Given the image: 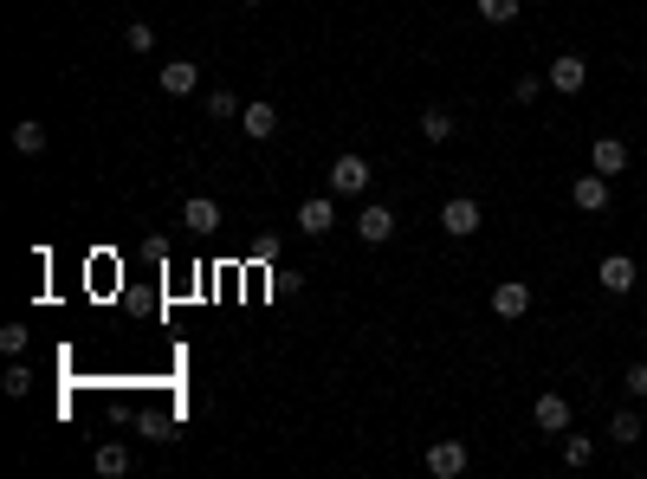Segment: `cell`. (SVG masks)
Wrapping results in <instances>:
<instances>
[{
  "instance_id": "obj_2",
  "label": "cell",
  "mask_w": 647,
  "mask_h": 479,
  "mask_svg": "<svg viewBox=\"0 0 647 479\" xmlns=\"http://www.w3.org/2000/svg\"><path fill=\"white\" fill-rule=\"evenodd\" d=\"M486 305H492V318L518 324V318L531 311V285H525V279H499V285H492V298H486Z\"/></svg>"
},
{
  "instance_id": "obj_8",
  "label": "cell",
  "mask_w": 647,
  "mask_h": 479,
  "mask_svg": "<svg viewBox=\"0 0 647 479\" xmlns=\"http://www.w3.org/2000/svg\"><path fill=\"white\" fill-rule=\"evenodd\" d=\"M466 467H473L466 441H434V447H428V473H434V479H460Z\"/></svg>"
},
{
  "instance_id": "obj_9",
  "label": "cell",
  "mask_w": 647,
  "mask_h": 479,
  "mask_svg": "<svg viewBox=\"0 0 647 479\" xmlns=\"http://www.w3.org/2000/svg\"><path fill=\"white\" fill-rule=\"evenodd\" d=\"M350 227H356V240H363V246H382V240L395 234V208H382V201H369V208L356 214Z\"/></svg>"
},
{
  "instance_id": "obj_24",
  "label": "cell",
  "mask_w": 647,
  "mask_h": 479,
  "mask_svg": "<svg viewBox=\"0 0 647 479\" xmlns=\"http://www.w3.org/2000/svg\"><path fill=\"white\" fill-rule=\"evenodd\" d=\"M26 337H33L26 324H7V331H0V350H7V357H26Z\"/></svg>"
},
{
  "instance_id": "obj_11",
  "label": "cell",
  "mask_w": 647,
  "mask_h": 479,
  "mask_svg": "<svg viewBox=\"0 0 647 479\" xmlns=\"http://www.w3.org/2000/svg\"><path fill=\"white\" fill-rule=\"evenodd\" d=\"M589 169L622 175L628 169V143H622V136H596V143H589Z\"/></svg>"
},
{
  "instance_id": "obj_4",
  "label": "cell",
  "mask_w": 647,
  "mask_h": 479,
  "mask_svg": "<svg viewBox=\"0 0 647 479\" xmlns=\"http://www.w3.org/2000/svg\"><path fill=\"white\" fill-rule=\"evenodd\" d=\"M479 221H486V214H479V201H473V195H447V208H440V227H447L453 240L479 234Z\"/></svg>"
},
{
  "instance_id": "obj_13",
  "label": "cell",
  "mask_w": 647,
  "mask_h": 479,
  "mask_svg": "<svg viewBox=\"0 0 647 479\" xmlns=\"http://www.w3.org/2000/svg\"><path fill=\"white\" fill-rule=\"evenodd\" d=\"M240 130H246V136H253V143H266V136H272V130H279V111H272V104H266V98H259V104H246V111H240Z\"/></svg>"
},
{
  "instance_id": "obj_25",
  "label": "cell",
  "mask_w": 647,
  "mask_h": 479,
  "mask_svg": "<svg viewBox=\"0 0 647 479\" xmlns=\"http://www.w3.org/2000/svg\"><path fill=\"white\" fill-rule=\"evenodd\" d=\"M622 389L635 395V402H647V363H628V376H622Z\"/></svg>"
},
{
  "instance_id": "obj_20",
  "label": "cell",
  "mask_w": 647,
  "mask_h": 479,
  "mask_svg": "<svg viewBox=\"0 0 647 479\" xmlns=\"http://www.w3.org/2000/svg\"><path fill=\"white\" fill-rule=\"evenodd\" d=\"M518 13H525V0H479V20H492V26H512Z\"/></svg>"
},
{
  "instance_id": "obj_7",
  "label": "cell",
  "mask_w": 647,
  "mask_h": 479,
  "mask_svg": "<svg viewBox=\"0 0 647 479\" xmlns=\"http://www.w3.org/2000/svg\"><path fill=\"white\" fill-rule=\"evenodd\" d=\"M544 85H557L563 98H576V91L589 85V65L576 59V52H557V59H550V72H544Z\"/></svg>"
},
{
  "instance_id": "obj_12",
  "label": "cell",
  "mask_w": 647,
  "mask_h": 479,
  "mask_svg": "<svg viewBox=\"0 0 647 479\" xmlns=\"http://www.w3.org/2000/svg\"><path fill=\"white\" fill-rule=\"evenodd\" d=\"M195 85H201L195 59H169V65H162V91H169V98H188Z\"/></svg>"
},
{
  "instance_id": "obj_15",
  "label": "cell",
  "mask_w": 647,
  "mask_h": 479,
  "mask_svg": "<svg viewBox=\"0 0 647 479\" xmlns=\"http://www.w3.org/2000/svg\"><path fill=\"white\" fill-rule=\"evenodd\" d=\"M91 473H104V479H123V473H130V447H123V441H104L98 454H91Z\"/></svg>"
},
{
  "instance_id": "obj_1",
  "label": "cell",
  "mask_w": 647,
  "mask_h": 479,
  "mask_svg": "<svg viewBox=\"0 0 647 479\" xmlns=\"http://www.w3.org/2000/svg\"><path fill=\"white\" fill-rule=\"evenodd\" d=\"M324 182H330V195H369V182H376V169H369V156H356V149H343V156L337 162H330V175H324Z\"/></svg>"
},
{
  "instance_id": "obj_19",
  "label": "cell",
  "mask_w": 647,
  "mask_h": 479,
  "mask_svg": "<svg viewBox=\"0 0 647 479\" xmlns=\"http://www.w3.org/2000/svg\"><path fill=\"white\" fill-rule=\"evenodd\" d=\"M589 460H596V441H583V434L563 428V467H589Z\"/></svg>"
},
{
  "instance_id": "obj_3",
  "label": "cell",
  "mask_w": 647,
  "mask_h": 479,
  "mask_svg": "<svg viewBox=\"0 0 647 479\" xmlns=\"http://www.w3.org/2000/svg\"><path fill=\"white\" fill-rule=\"evenodd\" d=\"M330 227H337V195H311V201H298V234L324 240Z\"/></svg>"
},
{
  "instance_id": "obj_17",
  "label": "cell",
  "mask_w": 647,
  "mask_h": 479,
  "mask_svg": "<svg viewBox=\"0 0 647 479\" xmlns=\"http://www.w3.org/2000/svg\"><path fill=\"white\" fill-rule=\"evenodd\" d=\"M609 441L615 447H635L641 441V415H635V408H615V415H609Z\"/></svg>"
},
{
  "instance_id": "obj_10",
  "label": "cell",
  "mask_w": 647,
  "mask_h": 479,
  "mask_svg": "<svg viewBox=\"0 0 647 479\" xmlns=\"http://www.w3.org/2000/svg\"><path fill=\"white\" fill-rule=\"evenodd\" d=\"M531 421H538L544 434H563L570 428V395H557V389H544L538 402H531Z\"/></svg>"
},
{
  "instance_id": "obj_6",
  "label": "cell",
  "mask_w": 647,
  "mask_h": 479,
  "mask_svg": "<svg viewBox=\"0 0 647 479\" xmlns=\"http://www.w3.org/2000/svg\"><path fill=\"white\" fill-rule=\"evenodd\" d=\"M596 279H602V292H609V298H628L641 272H635V259H628V253H609V259L596 266Z\"/></svg>"
},
{
  "instance_id": "obj_14",
  "label": "cell",
  "mask_w": 647,
  "mask_h": 479,
  "mask_svg": "<svg viewBox=\"0 0 647 479\" xmlns=\"http://www.w3.org/2000/svg\"><path fill=\"white\" fill-rule=\"evenodd\" d=\"M182 227H195V234H214V227H220V201H208V195H188Z\"/></svg>"
},
{
  "instance_id": "obj_21",
  "label": "cell",
  "mask_w": 647,
  "mask_h": 479,
  "mask_svg": "<svg viewBox=\"0 0 647 479\" xmlns=\"http://www.w3.org/2000/svg\"><path fill=\"white\" fill-rule=\"evenodd\" d=\"M123 46H130V52H156V26H149V20H130V26H123Z\"/></svg>"
},
{
  "instance_id": "obj_5",
  "label": "cell",
  "mask_w": 647,
  "mask_h": 479,
  "mask_svg": "<svg viewBox=\"0 0 647 479\" xmlns=\"http://www.w3.org/2000/svg\"><path fill=\"white\" fill-rule=\"evenodd\" d=\"M609 182H615V175H602V169L576 175V182H570V201H576L583 214H602V208H609Z\"/></svg>"
},
{
  "instance_id": "obj_26",
  "label": "cell",
  "mask_w": 647,
  "mask_h": 479,
  "mask_svg": "<svg viewBox=\"0 0 647 479\" xmlns=\"http://www.w3.org/2000/svg\"><path fill=\"white\" fill-rule=\"evenodd\" d=\"M538 91H544V78H518L512 98H518V104H538Z\"/></svg>"
},
{
  "instance_id": "obj_27",
  "label": "cell",
  "mask_w": 647,
  "mask_h": 479,
  "mask_svg": "<svg viewBox=\"0 0 647 479\" xmlns=\"http://www.w3.org/2000/svg\"><path fill=\"white\" fill-rule=\"evenodd\" d=\"M240 7H266V0H240Z\"/></svg>"
},
{
  "instance_id": "obj_22",
  "label": "cell",
  "mask_w": 647,
  "mask_h": 479,
  "mask_svg": "<svg viewBox=\"0 0 647 479\" xmlns=\"http://www.w3.org/2000/svg\"><path fill=\"white\" fill-rule=\"evenodd\" d=\"M208 117L214 123H233V117H240V98H233V91H208Z\"/></svg>"
},
{
  "instance_id": "obj_16",
  "label": "cell",
  "mask_w": 647,
  "mask_h": 479,
  "mask_svg": "<svg viewBox=\"0 0 647 479\" xmlns=\"http://www.w3.org/2000/svg\"><path fill=\"white\" fill-rule=\"evenodd\" d=\"M453 130H460V123H453L447 104H428V111H421V136H428V143H453Z\"/></svg>"
},
{
  "instance_id": "obj_18",
  "label": "cell",
  "mask_w": 647,
  "mask_h": 479,
  "mask_svg": "<svg viewBox=\"0 0 647 479\" xmlns=\"http://www.w3.org/2000/svg\"><path fill=\"white\" fill-rule=\"evenodd\" d=\"M13 149H20V156H39V149H46V123H39V117L13 123Z\"/></svg>"
},
{
  "instance_id": "obj_23",
  "label": "cell",
  "mask_w": 647,
  "mask_h": 479,
  "mask_svg": "<svg viewBox=\"0 0 647 479\" xmlns=\"http://www.w3.org/2000/svg\"><path fill=\"white\" fill-rule=\"evenodd\" d=\"M0 389H7V395H26V389H33V369L13 357V363H7V376H0Z\"/></svg>"
}]
</instances>
